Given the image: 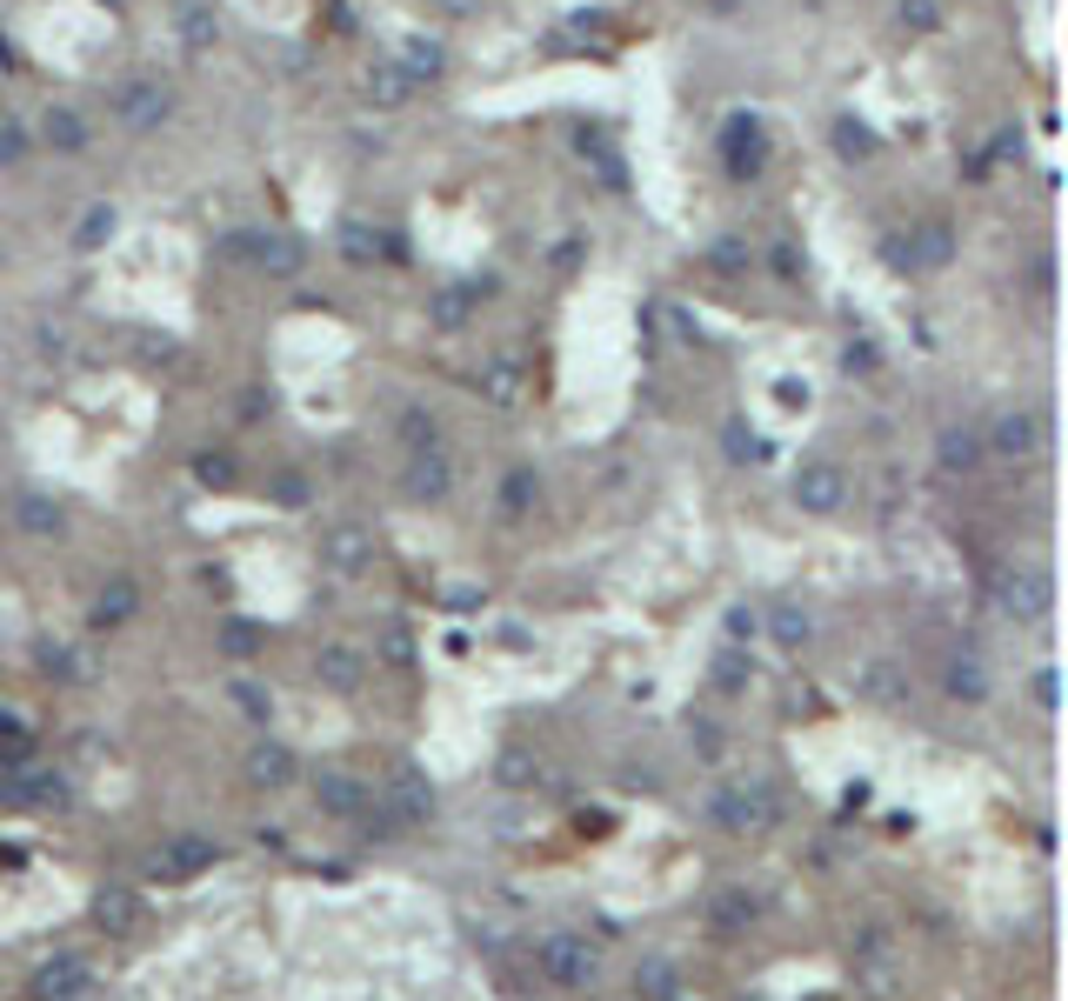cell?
I'll return each instance as SVG.
<instances>
[{
    "label": "cell",
    "mask_w": 1068,
    "mask_h": 1001,
    "mask_svg": "<svg viewBox=\"0 0 1068 1001\" xmlns=\"http://www.w3.org/2000/svg\"><path fill=\"white\" fill-rule=\"evenodd\" d=\"M535 961H541V975H548L554 988L595 981V955H588V942H574V935H548V942L535 948Z\"/></svg>",
    "instance_id": "cell-1"
},
{
    "label": "cell",
    "mask_w": 1068,
    "mask_h": 1001,
    "mask_svg": "<svg viewBox=\"0 0 1068 1001\" xmlns=\"http://www.w3.org/2000/svg\"><path fill=\"white\" fill-rule=\"evenodd\" d=\"M80 988H88V968H80L74 955L47 961V968L34 975V1001H80Z\"/></svg>",
    "instance_id": "cell-2"
},
{
    "label": "cell",
    "mask_w": 1068,
    "mask_h": 1001,
    "mask_svg": "<svg viewBox=\"0 0 1068 1001\" xmlns=\"http://www.w3.org/2000/svg\"><path fill=\"white\" fill-rule=\"evenodd\" d=\"M795 494L808 501V508H835V501H842V474L814 461V468H801V474H795Z\"/></svg>",
    "instance_id": "cell-3"
},
{
    "label": "cell",
    "mask_w": 1068,
    "mask_h": 1001,
    "mask_svg": "<svg viewBox=\"0 0 1068 1001\" xmlns=\"http://www.w3.org/2000/svg\"><path fill=\"white\" fill-rule=\"evenodd\" d=\"M121 114H127V127H154L160 114H168V101H160L154 88H127L121 94Z\"/></svg>",
    "instance_id": "cell-4"
},
{
    "label": "cell",
    "mask_w": 1068,
    "mask_h": 1001,
    "mask_svg": "<svg viewBox=\"0 0 1068 1001\" xmlns=\"http://www.w3.org/2000/svg\"><path fill=\"white\" fill-rule=\"evenodd\" d=\"M996 448L1002 454H1028L1035 448V414H1009V421L996 428Z\"/></svg>",
    "instance_id": "cell-5"
},
{
    "label": "cell",
    "mask_w": 1068,
    "mask_h": 1001,
    "mask_svg": "<svg viewBox=\"0 0 1068 1001\" xmlns=\"http://www.w3.org/2000/svg\"><path fill=\"white\" fill-rule=\"evenodd\" d=\"M207 842H175L168 855H160V868H168V875H194V868H207Z\"/></svg>",
    "instance_id": "cell-6"
},
{
    "label": "cell",
    "mask_w": 1068,
    "mask_h": 1001,
    "mask_svg": "<svg viewBox=\"0 0 1068 1001\" xmlns=\"http://www.w3.org/2000/svg\"><path fill=\"white\" fill-rule=\"evenodd\" d=\"M948 688L968 695V701H981V695H989V675H981L975 661H955V667H948Z\"/></svg>",
    "instance_id": "cell-7"
},
{
    "label": "cell",
    "mask_w": 1068,
    "mask_h": 1001,
    "mask_svg": "<svg viewBox=\"0 0 1068 1001\" xmlns=\"http://www.w3.org/2000/svg\"><path fill=\"white\" fill-rule=\"evenodd\" d=\"M407 487H415V494H448V468H441V461H415Z\"/></svg>",
    "instance_id": "cell-8"
},
{
    "label": "cell",
    "mask_w": 1068,
    "mask_h": 1001,
    "mask_svg": "<svg viewBox=\"0 0 1068 1001\" xmlns=\"http://www.w3.org/2000/svg\"><path fill=\"white\" fill-rule=\"evenodd\" d=\"M288 755H281V747H255V781H288Z\"/></svg>",
    "instance_id": "cell-9"
},
{
    "label": "cell",
    "mask_w": 1068,
    "mask_h": 1001,
    "mask_svg": "<svg viewBox=\"0 0 1068 1001\" xmlns=\"http://www.w3.org/2000/svg\"><path fill=\"white\" fill-rule=\"evenodd\" d=\"M327 682H335V688H355V682H361V661H355L348 648H335V654H327Z\"/></svg>",
    "instance_id": "cell-10"
},
{
    "label": "cell",
    "mask_w": 1068,
    "mask_h": 1001,
    "mask_svg": "<svg viewBox=\"0 0 1068 1001\" xmlns=\"http://www.w3.org/2000/svg\"><path fill=\"white\" fill-rule=\"evenodd\" d=\"M47 140H60V147H80V140H88V134H80V114H47Z\"/></svg>",
    "instance_id": "cell-11"
},
{
    "label": "cell",
    "mask_w": 1068,
    "mask_h": 1001,
    "mask_svg": "<svg viewBox=\"0 0 1068 1001\" xmlns=\"http://www.w3.org/2000/svg\"><path fill=\"white\" fill-rule=\"evenodd\" d=\"M327 554H335V567H361V535H355V528H341L335 541H327Z\"/></svg>",
    "instance_id": "cell-12"
},
{
    "label": "cell",
    "mask_w": 1068,
    "mask_h": 1001,
    "mask_svg": "<svg viewBox=\"0 0 1068 1001\" xmlns=\"http://www.w3.org/2000/svg\"><path fill=\"white\" fill-rule=\"evenodd\" d=\"M634 988H641L648 1001H668V994H675V968H648V975H641Z\"/></svg>",
    "instance_id": "cell-13"
},
{
    "label": "cell",
    "mask_w": 1068,
    "mask_h": 1001,
    "mask_svg": "<svg viewBox=\"0 0 1068 1001\" xmlns=\"http://www.w3.org/2000/svg\"><path fill=\"white\" fill-rule=\"evenodd\" d=\"M942 461H948V468H968V461H975V435H948V441H942Z\"/></svg>",
    "instance_id": "cell-14"
},
{
    "label": "cell",
    "mask_w": 1068,
    "mask_h": 1001,
    "mask_svg": "<svg viewBox=\"0 0 1068 1001\" xmlns=\"http://www.w3.org/2000/svg\"><path fill=\"white\" fill-rule=\"evenodd\" d=\"M775 634H782L788 648H795V641H808V615H795V608H782V615H775Z\"/></svg>",
    "instance_id": "cell-15"
},
{
    "label": "cell",
    "mask_w": 1068,
    "mask_h": 1001,
    "mask_svg": "<svg viewBox=\"0 0 1068 1001\" xmlns=\"http://www.w3.org/2000/svg\"><path fill=\"white\" fill-rule=\"evenodd\" d=\"M321 801H335V808H355V781H341V775H321Z\"/></svg>",
    "instance_id": "cell-16"
},
{
    "label": "cell",
    "mask_w": 1068,
    "mask_h": 1001,
    "mask_svg": "<svg viewBox=\"0 0 1068 1001\" xmlns=\"http://www.w3.org/2000/svg\"><path fill=\"white\" fill-rule=\"evenodd\" d=\"M127 601H134L127 588H114V595H101V621H121V615H127Z\"/></svg>",
    "instance_id": "cell-17"
},
{
    "label": "cell",
    "mask_w": 1068,
    "mask_h": 1001,
    "mask_svg": "<svg viewBox=\"0 0 1068 1001\" xmlns=\"http://www.w3.org/2000/svg\"><path fill=\"white\" fill-rule=\"evenodd\" d=\"M234 701H240V708H248V715H268V701H261V688H248V682H240V688H234Z\"/></svg>",
    "instance_id": "cell-18"
}]
</instances>
